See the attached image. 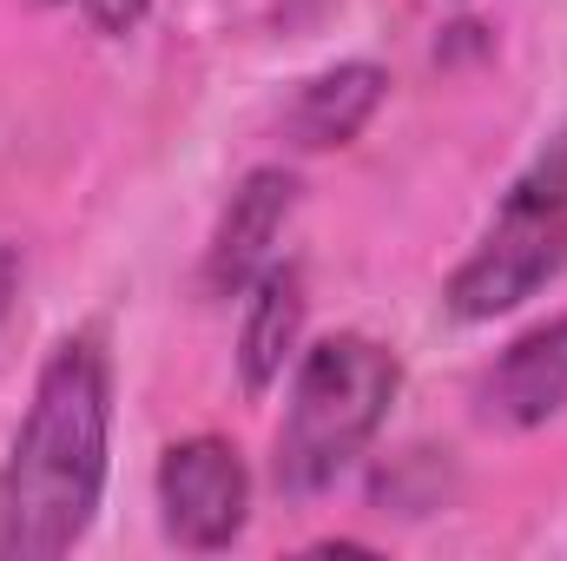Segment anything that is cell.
<instances>
[{
	"mask_svg": "<svg viewBox=\"0 0 567 561\" xmlns=\"http://www.w3.org/2000/svg\"><path fill=\"white\" fill-rule=\"evenodd\" d=\"M113 456V377L93 337H66L20 417L13 456L0 469V555L60 561L100 516Z\"/></svg>",
	"mask_w": 567,
	"mask_h": 561,
	"instance_id": "cell-1",
	"label": "cell"
},
{
	"mask_svg": "<svg viewBox=\"0 0 567 561\" xmlns=\"http://www.w3.org/2000/svg\"><path fill=\"white\" fill-rule=\"evenodd\" d=\"M396 390H403V364L377 337L337 330V337L310 344L290 377L278 462H271L284 496H323L337 476H350L357 456L390 422Z\"/></svg>",
	"mask_w": 567,
	"mask_h": 561,
	"instance_id": "cell-2",
	"label": "cell"
},
{
	"mask_svg": "<svg viewBox=\"0 0 567 561\" xmlns=\"http://www.w3.org/2000/svg\"><path fill=\"white\" fill-rule=\"evenodd\" d=\"M561 272H567V140H555L508 185L495 225L462 258V272L449 278L442 297L462 324H495V317L522 310Z\"/></svg>",
	"mask_w": 567,
	"mask_h": 561,
	"instance_id": "cell-3",
	"label": "cell"
},
{
	"mask_svg": "<svg viewBox=\"0 0 567 561\" xmlns=\"http://www.w3.org/2000/svg\"><path fill=\"white\" fill-rule=\"evenodd\" d=\"M158 522L178 549H231L251 522V469L225 436H185L158 456Z\"/></svg>",
	"mask_w": 567,
	"mask_h": 561,
	"instance_id": "cell-4",
	"label": "cell"
},
{
	"mask_svg": "<svg viewBox=\"0 0 567 561\" xmlns=\"http://www.w3.org/2000/svg\"><path fill=\"white\" fill-rule=\"evenodd\" d=\"M297 192L303 185L284 165H258V172L238 178V192H231V205L212 232V252H205V290L212 297H238L278 265L271 252H278L290 212H297Z\"/></svg>",
	"mask_w": 567,
	"mask_h": 561,
	"instance_id": "cell-5",
	"label": "cell"
},
{
	"mask_svg": "<svg viewBox=\"0 0 567 561\" xmlns=\"http://www.w3.org/2000/svg\"><path fill=\"white\" fill-rule=\"evenodd\" d=\"M383 93H390L383 67L343 60V67H330V73H317V80L297 86V100L284 106V140L297 145V152H337V145H350L377 120Z\"/></svg>",
	"mask_w": 567,
	"mask_h": 561,
	"instance_id": "cell-6",
	"label": "cell"
},
{
	"mask_svg": "<svg viewBox=\"0 0 567 561\" xmlns=\"http://www.w3.org/2000/svg\"><path fill=\"white\" fill-rule=\"evenodd\" d=\"M482 404H488L495 422H515V429H535V422L561 417L567 410V317L515 337L502 350V364L482 384Z\"/></svg>",
	"mask_w": 567,
	"mask_h": 561,
	"instance_id": "cell-7",
	"label": "cell"
},
{
	"mask_svg": "<svg viewBox=\"0 0 567 561\" xmlns=\"http://www.w3.org/2000/svg\"><path fill=\"white\" fill-rule=\"evenodd\" d=\"M303 272L297 265H271L265 278L251 284L245 304V330H238V377L251 397H265L271 384H284V364L303 344Z\"/></svg>",
	"mask_w": 567,
	"mask_h": 561,
	"instance_id": "cell-8",
	"label": "cell"
},
{
	"mask_svg": "<svg viewBox=\"0 0 567 561\" xmlns=\"http://www.w3.org/2000/svg\"><path fill=\"white\" fill-rule=\"evenodd\" d=\"M80 7H86L93 33H133L145 13H152V0H80Z\"/></svg>",
	"mask_w": 567,
	"mask_h": 561,
	"instance_id": "cell-9",
	"label": "cell"
},
{
	"mask_svg": "<svg viewBox=\"0 0 567 561\" xmlns=\"http://www.w3.org/2000/svg\"><path fill=\"white\" fill-rule=\"evenodd\" d=\"M13 297H20V245H0V324L13 317Z\"/></svg>",
	"mask_w": 567,
	"mask_h": 561,
	"instance_id": "cell-10",
	"label": "cell"
}]
</instances>
